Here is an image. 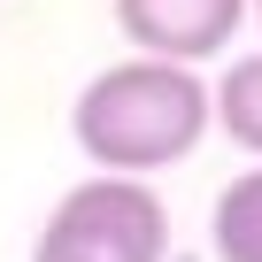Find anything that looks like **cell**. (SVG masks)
I'll list each match as a JSON object with an SVG mask.
<instances>
[{
	"instance_id": "6da1fadb",
	"label": "cell",
	"mask_w": 262,
	"mask_h": 262,
	"mask_svg": "<svg viewBox=\"0 0 262 262\" xmlns=\"http://www.w3.org/2000/svg\"><path fill=\"white\" fill-rule=\"evenodd\" d=\"M208 77L185 62H155V54H131L108 62L100 77H85L70 131L93 170L108 178H155L170 162H185L208 139Z\"/></svg>"
},
{
	"instance_id": "277c9868",
	"label": "cell",
	"mask_w": 262,
	"mask_h": 262,
	"mask_svg": "<svg viewBox=\"0 0 262 262\" xmlns=\"http://www.w3.org/2000/svg\"><path fill=\"white\" fill-rule=\"evenodd\" d=\"M208 247H216V262H262V162L239 170V178L216 193Z\"/></svg>"
},
{
	"instance_id": "8992f818",
	"label": "cell",
	"mask_w": 262,
	"mask_h": 262,
	"mask_svg": "<svg viewBox=\"0 0 262 262\" xmlns=\"http://www.w3.org/2000/svg\"><path fill=\"white\" fill-rule=\"evenodd\" d=\"M247 16H254V24H262V0H247Z\"/></svg>"
},
{
	"instance_id": "3957f363",
	"label": "cell",
	"mask_w": 262,
	"mask_h": 262,
	"mask_svg": "<svg viewBox=\"0 0 262 262\" xmlns=\"http://www.w3.org/2000/svg\"><path fill=\"white\" fill-rule=\"evenodd\" d=\"M247 24V0H116V31L131 39V54L155 62H216Z\"/></svg>"
},
{
	"instance_id": "5b68a950",
	"label": "cell",
	"mask_w": 262,
	"mask_h": 262,
	"mask_svg": "<svg viewBox=\"0 0 262 262\" xmlns=\"http://www.w3.org/2000/svg\"><path fill=\"white\" fill-rule=\"evenodd\" d=\"M208 116H216V131H224L231 147L262 155V54H239V62L208 85Z\"/></svg>"
},
{
	"instance_id": "7a4b0ae2",
	"label": "cell",
	"mask_w": 262,
	"mask_h": 262,
	"mask_svg": "<svg viewBox=\"0 0 262 262\" xmlns=\"http://www.w3.org/2000/svg\"><path fill=\"white\" fill-rule=\"evenodd\" d=\"M31 262H170V208L147 178L100 170L47 208Z\"/></svg>"
}]
</instances>
